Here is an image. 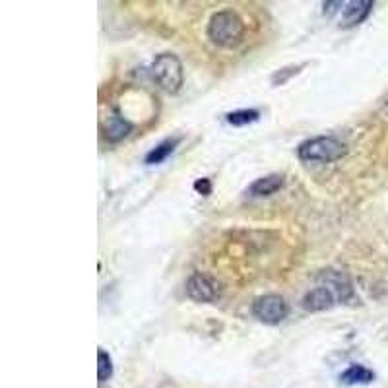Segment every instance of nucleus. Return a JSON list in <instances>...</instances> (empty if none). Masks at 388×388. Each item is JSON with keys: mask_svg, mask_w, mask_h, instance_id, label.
<instances>
[{"mask_svg": "<svg viewBox=\"0 0 388 388\" xmlns=\"http://www.w3.org/2000/svg\"><path fill=\"white\" fill-rule=\"evenodd\" d=\"M245 24L233 10L216 12L208 24V37L218 47H235L243 41Z\"/></svg>", "mask_w": 388, "mask_h": 388, "instance_id": "1", "label": "nucleus"}, {"mask_svg": "<svg viewBox=\"0 0 388 388\" xmlns=\"http://www.w3.org/2000/svg\"><path fill=\"white\" fill-rule=\"evenodd\" d=\"M346 153H348V146L334 136H317L311 140H305L297 148L299 160L311 161V163H330L341 160Z\"/></svg>", "mask_w": 388, "mask_h": 388, "instance_id": "2", "label": "nucleus"}, {"mask_svg": "<svg viewBox=\"0 0 388 388\" xmlns=\"http://www.w3.org/2000/svg\"><path fill=\"white\" fill-rule=\"evenodd\" d=\"M152 78L167 94H177L183 87V65L177 55L173 53H161L152 62Z\"/></svg>", "mask_w": 388, "mask_h": 388, "instance_id": "3", "label": "nucleus"}, {"mask_svg": "<svg viewBox=\"0 0 388 388\" xmlns=\"http://www.w3.org/2000/svg\"><path fill=\"white\" fill-rule=\"evenodd\" d=\"M287 312H289V307L282 295H262V297L255 299V303H253V314L266 324H280L287 319Z\"/></svg>", "mask_w": 388, "mask_h": 388, "instance_id": "4", "label": "nucleus"}, {"mask_svg": "<svg viewBox=\"0 0 388 388\" xmlns=\"http://www.w3.org/2000/svg\"><path fill=\"white\" fill-rule=\"evenodd\" d=\"M187 295H189L192 301L212 303V301H216L219 295H221V285L218 284V280L196 272V274L190 276L189 282H187Z\"/></svg>", "mask_w": 388, "mask_h": 388, "instance_id": "5", "label": "nucleus"}, {"mask_svg": "<svg viewBox=\"0 0 388 388\" xmlns=\"http://www.w3.org/2000/svg\"><path fill=\"white\" fill-rule=\"evenodd\" d=\"M332 305H334V294H332L328 285H319L303 297L305 311H326V309H330Z\"/></svg>", "mask_w": 388, "mask_h": 388, "instance_id": "6", "label": "nucleus"}, {"mask_svg": "<svg viewBox=\"0 0 388 388\" xmlns=\"http://www.w3.org/2000/svg\"><path fill=\"white\" fill-rule=\"evenodd\" d=\"M373 2L369 0H357V2H348L346 10H344V18H341V26L344 28H353L360 26L363 19L369 16Z\"/></svg>", "mask_w": 388, "mask_h": 388, "instance_id": "7", "label": "nucleus"}, {"mask_svg": "<svg viewBox=\"0 0 388 388\" xmlns=\"http://www.w3.org/2000/svg\"><path fill=\"white\" fill-rule=\"evenodd\" d=\"M284 187V177L282 175H266V177H260L256 179L251 187H248V194L251 196H270L278 190Z\"/></svg>", "mask_w": 388, "mask_h": 388, "instance_id": "8", "label": "nucleus"}, {"mask_svg": "<svg viewBox=\"0 0 388 388\" xmlns=\"http://www.w3.org/2000/svg\"><path fill=\"white\" fill-rule=\"evenodd\" d=\"M340 380L344 385H348V387H353V385H371L375 380V373L367 369L365 365L353 363V365H350L348 369L341 373Z\"/></svg>", "mask_w": 388, "mask_h": 388, "instance_id": "9", "label": "nucleus"}, {"mask_svg": "<svg viewBox=\"0 0 388 388\" xmlns=\"http://www.w3.org/2000/svg\"><path fill=\"white\" fill-rule=\"evenodd\" d=\"M179 140H165V142H161L158 148H153L152 152L146 155V163H150V165H155V163H161L163 160H167V155L173 153L175 150V146H177Z\"/></svg>", "mask_w": 388, "mask_h": 388, "instance_id": "10", "label": "nucleus"}, {"mask_svg": "<svg viewBox=\"0 0 388 388\" xmlns=\"http://www.w3.org/2000/svg\"><path fill=\"white\" fill-rule=\"evenodd\" d=\"M260 119V113L256 109H239L228 115V123L233 126H245V124L256 123Z\"/></svg>", "mask_w": 388, "mask_h": 388, "instance_id": "11", "label": "nucleus"}, {"mask_svg": "<svg viewBox=\"0 0 388 388\" xmlns=\"http://www.w3.org/2000/svg\"><path fill=\"white\" fill-rule=\"evenodd\" d=\"M111 377H113V361L107 351L99 350L97 353V379L99 382H107Z\"/></svg>", "mask_w": 388, "mask_h": 388, "instance_id": "12", "label": "nucleus"}, {"mask_svg": "<svg viewBox=\"0 0 388 388\" xmlns=\"http://www.w3.org/2000/svg\"><path fill=\"white\" fill-rule=\"evenodd\" d=\"M130 128H133L130 123H126L121 117H113L109 128H107V138H109V140H121L123 136H126V134L130 133Z\"/></svg>", "mask_w": 388, "mask_h": 388, "instance_id": "13", "label": "nucleus"}, {"mask_svg": "<svg viewBox=\"0 0 388 388\" xmlns=\"http://www.w3.org/2000/svg\"><path fill=\"white\" fill-rule=\"evenodd\" d=\"M194 190L202 194V196H208L210 192H212V183L210 179H199L194 183Z\"/></svg>", "mask_w": 388, "mask_h": 388, "instance_id": "14", "label": "nucleus"}]
</instances>
